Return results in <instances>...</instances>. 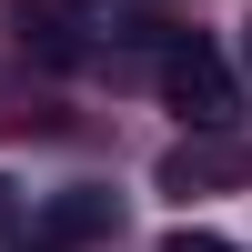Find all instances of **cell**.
I'll list each match as a JSON object with an SVG mask.
<instances>
[{
    "mask_svg": "<svg viewBox=\"0 0 252 252\" xmlns=\"http://www.w3.org/2000/svg\"><path fill=\"white\" fill-rule=\"evenodd\" d=\"M111 232H121V202L101 182H71V192L40 202V242H111Z\"/></svg>",
    "mask_w": 252,
    "mask_h": 252,
    "instance_id": "2",
    "label": "cell"
},
{
    "mask_svg": "<svg viewBox=\"0 0 252 252\" xmlns=\"http://www.w3.org/2000/svg\"><path fill=\"white\" fill-rule=\"evenodd\" d=\"M161 101H172L192 131H232L242 121V81H232V61H222L212 40H172V51H161Z\"/></svg>",
    "mask_w": 252,
    "mask_h": 252,
    "instance_id": "1",
    "label": "cell"
},
{
    "mask_svg": "<svg viewBox=\"0 0 252 252\" xmlns=\"http://www.w3.org/2000/svg\"><path fill=\"white\" fill-rule=\"evenodd\" d=\"M242 71H252V20H242Z\"/></svg>",
    "mask_w": 252,
    "mask_h": 252,
    "instance_id": "4",
    "label": "cell"
},
{
    "mask_svg": "<svg viewBox=\"0 0 252 252\" xmlns=\"http://www.w3.org/2000/svg\"><path fill=\"white\" fill-rule=\"evenodd\" d=\"M212 182H242V152L232 141H182L161 161V192H212Z\"/></svg>",
    "mask_w": 252,
    "mask_h": 252,
    "instance_id": "3",
    "label": "cell"
},
{
    "mask_svg": "<svg viewBox=\"0 0 252 252\" xmlns=\"http://www.w3.org/2000/svg\"><path fill=\"white\" fill-rule=\"evenodd\" d=\"M0 222H10V182H0Z\"/></svg>",
    "mask_w": 252,
    "mask_h": 252,
    "instance_id": "5",
    "label": "cell"
}]
</instances>
